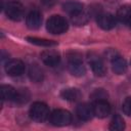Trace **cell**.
I'll list each match as a JSON object with an SVG mask.
<instances>
[{"instance_id":"cell-22","label":"cell","mask_w":131,"mask_h":131,"mask_svg":"<svg viewBox=\"0 0 131 131\" xmlns=\"http://www.w3.org/2000/svg\"><path fill=\"white\" fill-rule=\"evenodd\" d=\"M72 21L76 26H83L88 21V15L84 12L78 13V14L72 16Z\"/></svg>"},{"instance_id":"cell-25","label":"cell","mask_w":131,"mask_h":131,"mask_svg":"<svg viewBox=\"0 0 131 131\" xmlns=\"http://www.w3.org/2000/svg\"><path fill=\"white\" fill-rule=\"evenodd\" d=\"M40 2H41V4H42L44 7L50 8V7H52V6L57 2V0H40Z\"/></svg>"},{"instance_id":"cell-3","label":"cell","mask_w":131,"mask_h":131,"mask_svg":"<svg viewBox=\"0 0 131 131\" xmlns=\"http://www.w3.org/2000/svg\"><path fill=\"white\" fill-rule=\"evenodd\" d=\"M29 115L33 121L42 123V122H45L47 119H49L50 112L46 103L41 102V101H35L32 103L30 107Z\"/></svg>"},{"instance_id":"cell-11","label":"cell","mask_w":131,"mask_h":131,"mask_svg":"<svg viewBox=\"0 0 131 131\" xmlns=\"http://www.w3.org/2000/svg\"><path fill=\"white\" fill-rule=\"evenodd\" d=\"M76 115L78 116V118L82 121H89L93 118L94 116V111H93V105L87 103V102H83V103H79L76 107Z\"/></svg>"},{"instance_id":"cell-14","label":"cell","mask_w":131,"mask_h":131,"mask_svg":"<svg viewBox=\"0 0 131 131\" xmlns=\"http://www.w3.org/2000/svg\"><path fill=\"white\" fill-rule=\"evenodd\" d=\"M112 63V70L115 74L117 75H123L127 72V61L125 58H123L120 55H117L115 58H113L111 60Z\"/></svg>"},{"instance_id":"cell-6","label":"cell","mask_w":131,"mask_h":131,"mask_svg":"<svg viewBox=\"0 0 131 131\" xmlns=\"http://www.w3.org/2000/svg\"><path fill=\"white\" fill-rule=\"evenodd\" d=\"M88 63L90 64L91 67V70L92 72L94 73L95 76H98V77H102L105 75L106 73V67L104 64V62L102 61V59L96 55L95 53L91 52L88 54Z\"/></svg>"},{"instance_id":"cell-4","label":"cell","mask_w":131,"mask_h":131,"mask_svg":"<svg viewBox=\"0 0 131 131\" xmlns=\"http://www.w3.org/2000/svg\"><path fill=\"white\" fill-rule=\"evenodd\" d=\"M72 114L67 111V110H61L57 108L54 110L50 116H49V121L53 126L57 127H62V126H68L72 123Z\"/></svg>"},{"instance_id":"cell-16","label":"cell","mask_w":131,"mask_h":131,"mask_svg":"<svg viewBox=\"0 0 131 131\" xmlns=\"http://www.w3.org/2000/svg\"><path fill=\"white\" fill-rule=\"evenodd\" d=\"M29 77L30 79L35 82V83H39V82H42L43 79H44V73L42 71V69L34 63V64H31L30 66V69H29Z\"/></svg>"},{"instance_id":"cell-10","label":"cell","mask_w":131,"mask_h":131,"mask_svg":"<svg viewBox=\"0 0 131 131\" xmlns=\"http://www.w3.org/2000/svg\"><path fill=\"white\" fill-rule=\"evenodd\" d=\"M41 60L48 67H55L60 61V55L57 51L52 49H47L41 52L40 54Z\"/></svg>"},{"instance_id":"cell-19","label":"cell","mask_w":131,"mask_h":131,"mask_svg":"<svg viewBox=\"0 0 131 131\" xmlns=\"http://www.w3.org/2000/svg\"><path fill=\"white\" fill-rule=\"evenodd\" d=\"M108 128L112 131H123L125 129V121H124V119L120 115L116 114L113 117Z\"/></svg>"},{"instance_id":"cell-8","label":"cell","mask_w":131,"mask_h":131,"mask_svg":"<svg viewBox=\"0 0 131 131\" xmlns=\"http://www.w3.org/2000/svg\"><path fill=\"white\" fill-rule=\"evenodd\" d=\"M93 111H94V116L99 118V119H103L106 118L110 114H111V104L107 102L106 99H99L94 101L93 103Z\"/></svg>"},{"instance_id":"cell-17","label":"cell","mask_w":131,"mask_h":131,"mask_svg":"<svg viewBox=\"0 0 131 131\" xmlns=\"http://www.w3.org/2000/svg\"><path fill=\"white\" fill-rule=\"evenodd\" d=\"M0 93L2 100H14L17 90L10 85H1Z\"/></svg>"},{"instance_id":"cell-12","label":"cell","mask_w":131,"mask_h":131,"mask_svg":"<svg viewBox=\"0 0 131 131\" xmlns=\"http://www.w3.org/2000/svg\"><path fill=\"white\" fill-rule=\"evenodd\" d=\"M27 27L31 30H38L42 25V14L39 10H32L26 18Z\"/></svg>"},{"instance_id":"cell-2","label":"cell","mask_w":131,"mask_h":131,"mask_svg":"<svg viewBox=\"0 0 131 131\" xmlns=\"http://www.w3.org/2000/svg\"><path fill=\"white\" fill-rule=\"evenodd\" d=\"M68 70L75 77H82L86 74V68L79 53L71 52L68 54Z\"/></svg>"},{"instance_id":"cell-21","label":"cell","mask_w":131,"mask_h":131,"mask_svg":"<svg viewBox=\"0 0 131 131\" xmlns=\"http://www.w3.org/2000/svg\"><path fill=\"white\" fill-rule=\"evenodd\" d=\"M29 97H30V93H29L28 89H18L13 101L18 102V103H24V102L28 101Z\"/></svg>"},{"instance_id":"cell-5","label":"cell","mask_w":131,"mask_h":131,"mask_svg":"<svg viewBox=\"0 0 131 131\" xmlns=\"http://www.w3.org/2000/svg\"><path fill=\"white\" fill-rule=\"evenodd\" d=\"M4 11L7 17L14 21L20 20L24 16V6L16 0L8 1L4 6Z\"/></svg>"},{"instance_id":"cell-7","label":"cell","mask_w":131,"mask_h":131,"mask_svg":"<svg viewBox=\"0 0 131 131\" xmlns=\"http://www.w3.org/2000/svg\"><path fill=\"white\" fill-rule=\"evenodd\" d=\"M96 23L98 25L99 28H101L102 30L108 31L112 30L116 27V17L107 12H103V13H99L97 14L96 17Z\"/></svg>"},{"instance_id":"cell-9","label":"cell","mask_w":131,"mask_h":131,"mask_svg":"<svg viewBox=\"0 0 131 131\" xmlns=\"http://www.w3.org/2000/svg\"><path fill=\"white\" fill-rule=\"evenodd\" d=\"M5 72L9 76H20L25 72V63L20 59H9L5 63Z\"/></svg>"},{"instance_id":"cell-1","label":"cell","mask_w":131,"mask_h":131,"mask_svg":"<svg viewBox=\"0 0 131 131\" xmlns=\"http://www.w3.org/2000/svg\"><path fill=\"white\" fill-rule=\"evenodd\" d=\"M68 28V20L63 16L58 14L51 15L46 21V29L52 35H60L62 33H66Z\"/></svg>"},{"instance_id":"cell-20","label":"cell","mask_w":131,"mask_h":131,"mask_svg":"<svg viewBox=\"0 0 131 131\" xmlns=\"http://www.w3.org/2000/svg\"><path fill=\"white\" fill-rule=\"evenodd\" d=\"M27 41H29L32 44H35V45H38V46H43V47L55 46L57 44L53 40H48V39L38 38V37H27Z\"/></svg>"},{"instance_id":"cell-24","label":"cell","mask_w":131,"mask_h":131,"mask_svg":"<svg viewBox=\"0 0 131 131\" xmlns=\"http://www.w3.org/2000/svg\"><path fill=\"white\" fill-rule=\"evenodd\" d=\"M122 110L125 115L131 117V96H128L125 98L122 104Z\"/></svg>"},{"instance_id":"cell-13","label":"cell","mask_w":131,"mask_h":131,"mask_svg":"<svg viewBox=\"0 0 131 131\" xmlns=\"http://www.w3.org/2000/svg\"><path fill=\"white\" fill-rule=\"evenodd\" d=\"M83 7L84 5L81 2L76 0H69L62 4V9L72 16L83 12Z\"/></svg>"},{"instance_id":"cell-27","label":"cell","mask_w":131,"mask_h":131,"mask_svg":"<svg viewBox=\"0 0 131 131\" xmlns=\"http://www.w3.org/2000/svg\"><path fill=\"white\" fill-rule=\"evenodd\" d=\"M130 63H131V60H130Z\"/></svg>"},{"instance_id":"cell-18","label":"cell","mask_w":131,"mask_h":131,"mask_svg":"<svg viewBox=\"0 0 131 131\" xmlns=\"http://www.w3.org/2000/svg\"><path fill=\"white\" fill-rule=\"evenodd\" d=\"M117 18L120 21L123 23H128L129 19L131 18V5H122L118 8L117 10Z\"/></svg>"},{"instance_id":"cell-15","label":"cell","mask_w":131,"mask_h":131,"mask_svg":"<svg viewBox=\"0 0 131 131\" xmlns=\"http://www.w3.org/2000/svg\"><path fill=\"white\" fill-rule=\"evenodd\" d=\"M60 96L68 101H77L81 98L82 94L80 90L77 88H67V89L61 90Z\"/></svg>"},{"instance_id":"cell-23","label":"cell","mask_w":131,"mask_h":131,"mask_svg":"<svg viewBox=\"0 0 131 131\" xmlns=\"http://www.w3.org/2000/svg\"><path fill=\"white\" fill-rule=\"evenodd\" d=\"M107 97V93L103 90V89H96L94 90V92L91 94V98L96 101V100H99V99H106Z\"/></svg>"},{"instance_id":"cell-26","label":"cell","mask_w":131,"mask_h":131,"mask_svg":"<svg viewBox=\"0 0 131 131\" xmlns=\"http://www.w3.org/2000/svg\"><path fill=\"white\" fill-rule=\"evenodd\" d=\"M127 24H128V26H129V27H130V28H131V18H130V19H129V21H128V23H127Z\"/></svg>"}]
</instances>
